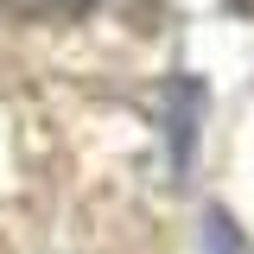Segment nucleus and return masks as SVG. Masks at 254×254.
<instances>
[{
    "instance_id": "nucleus-2",
    "label": "nucleus",
    "mask_w": 254,
    "mask_h": 254,
    "mask_svg": "<svg viewBox=\"0 0 254 254\" xmlns=\"http://www.w3.org/2000/svg\"><path fill=\"white\" fill-rule=\"evenodd\" d=\"M210 254H242V235L229 229L222 210H210Z\"/></svg>"
},
{
    "instance_id": "nucleus-1",
    "label": "nucleus",
    "mask_w": 254,
    "mask_h": 254,
    "mask_svg": "<svg viewBox=\"0 0 254 254\" xmlns=\"http://www.w3.org/2000/svg\"><path fill=\"white\" fill-rule=\"evenodd\" d=\"M13 19H26V26H64V19H83L95 13L102 0H0Z\"/></svg>"
}]
</instances>
